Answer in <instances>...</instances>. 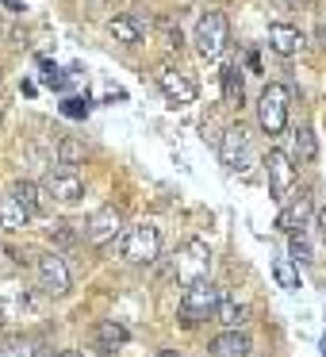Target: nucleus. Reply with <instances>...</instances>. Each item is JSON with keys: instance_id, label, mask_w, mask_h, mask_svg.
I'll return each instance as SVG.
<instances>
[{"instance_id": "nucleus-1", "label": "nucleus", "mask_w": 326, "mask_h": 357, "mask_svg": "<svg viewBox=\"0 0 326 357\" xmlns=\"http://www.w3.org/2000/svg\"><path fill=\"white\" fill-rule=\"evenodd\" d=\"M119 254H123L127 265H154L157 254H162V234H157L154 223H134L123 231L119 238Z\"/></svg>"}, {"instance_id": "nucleus-2", "label": "nucleus", "mask_w": 326, "mask_h": 357, "mask_svg": "<svg viewBox=\"0 0 326 357\" xmlns=\"http://www.w3.org/2000/svg\"><path fill=\"white\" fill-rule=\"evenodd\" d=\"M219 300H223V292H219V288L211 284L208 277L196 280V284H188L185 296H180V323H185V326H196L200 319L215 315Z\"/></svg>"}, {"instance_id": "nucleus-3", "label": "nucleus", "mask_w": 326, "mask_h": 357, "mask_svg": "<svg viewBox=\"0 0 326 357\" xmlns=\"http://www.w3.org/2000/svg\"><path fill=\"white\" fill-rule=\"evenodd\" d=\"M211 269V250L208 242L200 238H188L185 246L177 250V257H173V277H177V284H196V280H203Z\"/></svg>"}, {"instance_id": "nucleus-4", "label": "nucleus", "mask_w": 326, "mask_h": 357, "mask_svg": "<svg viewBox=\"0 0 326 357\" xmlns=\"http://www.w3.org/2000/svg\"><path fill=\"white\" fill-rule=\"evenodd\" d=\"M288 93L284 85H265V93L257 96V123H261L265 135H280L288 127Z\"/></svg>"}, {"instance_id": "nucleus-5", "label": "nucleus", "mask_w": 326, "mask_h": 357, "mask_svg": "<svg viewBox=\"0 0 326 357\" xmlns=\"http://www.w3.org/2000/svg\"><path fill=\"white\" fill-rule=\"evenodd\" d=\"M226 43H231L226 16H223V12H203L200 24H196V50H200V58L215 62V58L226 50Z\"/></svg>"}, {"instance_id": "nucleus-6", "label": "nucleus", "mask_w": 326, "mask_h": 357, "mask_svg": "<svg viewBox=\"0 0 326 357\" xmlns=\"http://www.w3.org/2000/svg\"><path fill=\"white\" fill-rule=\"evenodd\" d=\"M219 158H223V165L234 173H246L249 165H254V142H249V131L242 123H234L223 131V139H219Z\"/></svg>"}, {"instance_id": "nucleus-7", "label": "nucleus", "mask_w": 326, "mask_h": 357, "mask_svg": "<svg viewBox=\"0 0 326 357\" xmlns=\"http://www.w3.org/2000/svg\"><path fill=\"white\" fill-rule=\"evenodd\" d=\"M265 177H269V196L277 204H288L292 196V185H295V165L284 150H269L265 154Z\"/></svg>"}, {"instance_id": "nucleus-8", "label": "nucleus", "mask_w": 326, "mask_h": 357, "mask_svg": "<svg viewBox=\"0 0 326 357\" xmlns=\"http://www.w3.org/2000/svg\"><path fill=\"white\" fill-rule=\"evenodd\" d=\"M42 192L62 200V204H77L81 196H85V181L77 177V169L62 165V169H50L47 177H42Z\"/></svg>"}, {"instance_id": "nucleus-9", "label": "nucleus", "mask_w": 326, "mask_h": 357, "mask_svg": "<svg viewBox=\"0 0 326 357\" xmlns=\"http://www.w3.org/2000/svg\"><path fill=\"white\" fill-rule=\"evenodd\" d=\"M123 231V215H119V208H111V204H104L100 211H93L85 223V238L93 242V246H108V242H116V234Z\"/></svg>"}, {"instance_id": "nucleus-10", "label": "nucleus", "mask_w": 326, "mask_h": 357, "mask_svg": "<svg viewBox=\"0 0 326 357\" xmlns=\"http://www.w3.org/2000/svg\"><path fill=\"white\" fill-rule=\"evenodd\" d=\"M35 273H39V288L47 296H65L70 292V269H65V261L58 254H42L39 261H35Z\"/></svg>"}, {"instance_id": "nucleus-11", "label": "nucleus", "mask_w": 326, "mask_h": 357, "mask_svg": "<svg viewBox=\"0 0 326 357\" xmlns=\"http://www.w3.org/2000/svg\"><path fill=\"white\" fill-rule=\"evenodd\" d=\"M157 89H162L173 104H192L196 100V81L188 77V73H180L177 66H162V70H157Z\"/></svg>"}, {"instance_id": "nucleus-12", "label": "nucleus", "mask_w": 326, "mask_h": 357, "mask_svg": "<svg viewBox=\"0 0 326 357\" xmlns=\"http://www.w3.org/2000/svg\"><path fill=\"white\" fill-rule=\"evenodd\" d=\"M269 47L277 50V54L292 58L307 47V39H303V31L295 24H269Z\"/></svg>"}, {"instance_id": "nucleus-13", "label": "nucleus", "mask_w": 326, "mask_h": 357, "mask_svg": "<svg viewBox=\"0 0 326 357\" xmlns=\"http://www.w3.org/2000/svg\"><path fill=\"white\" fill-rule=\"evenodd\" d=\"M249 354V338L242 331H226L211 342V357H246Z\"/></svg>"}, {"instance_id": "nucleus-14", "label": "nucleus", "mask_w": 326, "mask_h": 357, "mask_svg": "<svg viewBox=\"0 0 326 357\" xmlns=\"http://www.w3.org/2000/svg\"><path fill=\"white\" fill-rule=\"evenodd\" d=\"M223 96L231 108H242V96H246V81H242V66L226 62L223 66Z\"/></svg>"}, {"instance_id": "nucleus-15", "label": "nucleus", "mask_w": 326, "mask_h": 357, "mask_svg": "<svg viewBox=\"0 0 326 357\" xmlns=\"http://www.w3.org/2000/svg\"><path fill=\"white\" fill-rule=\"evenodd\" d=\"M27 219H31V211H27L12 192L0 200V227H4V231H20V227H27Z\"/></svg>"}, {"instance_id": "nucleus-16", "label": "nucleus", "mask_w": 326, "mask_h": 357, "mask_svg": "<svg viewBox=\"0 0 326 357\" xmlns=\"http://www.w3.org/2000/svg\"><path fill=\"white\" fill-rule=\"evenodd\" d=\"M307 211H311V200H307V196H300V200H295L292 208H284V211H280L277 227H280L284 234H295V231H303V227H307Z\"/></svg>"}, {"instance_id": "nucleus-17", "label": "nucleus", "mask_w": 326, "mask_h": 357, "mask_svg": "<svg viewBox=\"0 0 326 357\" xmlns=\"http://www.w3.org/2000/svg\"><path fill=\"white\" fill-rule=\"evenodd\" d=\"M108 35L116 43H123V47H139L142 43V27L134 24L131 16H116V20H108Z\"/></svg>"}, {"instance_id": "nucleus-18", "label": "nucleus", "mask_w": 326, "mask_h": 357, "mask_svg": "<svg viewBox=\"0 0 326 357\" xmlns=\"http://www.w3.org/2000/svg\"><path fill=\"white\" fill-rule=\"evenodd\" d=\"M8 192L16 196V200L24 204L31 215H39V211H42V196H47V192H42V185H35V181H16Z\"/></svg>"}, {"instance_id": "nucleus-19", "label": "nucleus", "mask_w": 326, "mask_h": 357, "mask_svg": "<svg viewBox=\"0 0 326 357\" xmlns=\"http://www.w3.org/2000/svg\"><path fill=\"white\" fill-rule=\"evenodd\" d=\"M215 319L226 326V331H238V326L246 323V307H242V303L234 300V296H226V292H223V300H219V307H215Z\"/></svg>"}, {"instance_id": "nucleus-20", "label": "nucleus", "mask_w": 326, "mask_h": 357, "mask_svg": "<svg viewBox=\"0 0 326 357\" xmlns=\"http://www.w3.org/2000/svg\"><path fill=\"white\" fill-rule=\"evenodd\" d=\"M292 150H295V158H300V162H315V158H318L315 131H311L307 123H300V127L292 131Z\"/></svg>"}, {"instance_id": "nucleus-21", "label": "nucleus", "mask_w": 326, "mask_h": 357, "mask_svg": "<svg viewBox=\"0 0 326 357\" xmlns=\"http://www.w3.org/2000/svg\"><path fill=\"white\" fill-rule=\"evenodd\" d=\"M272 277H277V284L284 288V292H295V288H300V269H295V257H277V261H272Z\"/></svg>"}, {"instance_id": "nucleus-22", "label": "nucleus", "mask_w": 326, "mask_h": 357, "mask_svg": "<svg viewBox=\"0 0 326 357\" xmlns=\"http://www.w3.org/2000/svg\"><path fill=\"white\" fill-rule=\"evenodd\" d=\"M96 338H100V346L104 349H116V346H123L131 334H127V326L123 323H116V319H104L100 326H96Z\"/></svg>"}, {"instance_id": "nucleus-23", "label": "nucleus", "mask_w": 326, "mask_h": 357, "mask_svg": "<svg viewBox=\"0 0 326 357\" xmlns=\"http://www.w3.org/2000/svg\"><path fill=\"white\" fill-rule=\"evenodd\" d=\"M0 357H39V342H31V338H12V342H4Z\"/></svg>"}, {"instance_id": "nucleus-24", "label": "nucleus", "mask_w": 326, "mask_h": 357, "mask_svg": "<svg viewBox=\"0 0 326 357\" xmlns=\"http://www.w3.org/2000/svg\"><path fill=\"white\" fill-rule=\"evenodd\" d=\"M81 158H85V146H81L77 139H62V142H58V165H70V169H73Z\"/></svg>"}, {"instance_id": "nucleus-25", "label": "nucleus", "mask_w": 326, "mask_h": 357, "mask_svg": "<svg viewBox=\"0 0 326 357\" xmlns=\"http://www.w3.org/2000/svg\"><path fill=\"white\" fill-rule=\"evenodd\" d=\"M288 238H292V257H295V261H311V242H307V234L295 231V234H288Z\"/></svg>"}, {"instance_id": "nucleus-26", "label": "nucleus", "mask_w": 326, "mask_h": 357, "mask_svg": "<svg viewBox=\"0 0 326 357\" xmlns=\"http://www.w3.org/2000/svg\"><path fill=\"white\" fill-rule=\"evenodd\" d=\"M62 112L70 119H85L88 116V96H70V100L62 104Z\"/></svg>"}, {"instance_id": "nucleus-27", "label": "nucleus", "mask_w": 326, "mask_h": 357, "mask_svg": "<svg viewBox=\"0 0 326 357\" xmlns=\"http://www.w3.org/2000/svg\"><path fill=\"white\" fill-rule=\"evenodd\" d=\"M157 31H162V39H165V47H169V50L180 47V27H173L169 20H157Z\"/></svg>"}, {"instance_id": "nucleus-28", "label": "nucleus", "mask_w": 326, "mask_h": 357, "mask_svg": "<svg viewBox=\"0 0 326 357\" xmlns=\"http://www.w3.org/2000/svg\"><path fill=\"white\" fill-rule=\"evenodd\" d=\"M42 85H47V89H65V77L50 62H42Z\"/></svg>"}, {"instance_id": "nucleus-29", "label": "nucleus", "mask_w": 326, "mask_h": 357, "mask_svg": "<svg viewBox=\"0 0 326 357\" xmlns=\"http://www.w3.org/2000/svg\"><path fill=\"white\" fill-rule=\"evenodd\" d=\"M47 231H50V238H54V242H73V231H70V223H62V219H54V223H50Z\"/></svg>"}, {"instance_id": "nucleus-30", "label": "nucleus", "mask_w": 326, "mask_h": 357, "mask_svg": "<svg viewBox=\"0 0 326 357\" xmlns=\"http://www.w3.org/2000/svg\"><path fill=\"white\" fill-rule=\"evenodd\" d=\"M315 39L326 47V0H323V4L315 8Z\"/></svg>"}, {"instance_id": "nucleus-31", "label": "nucleus", "mask_w": 326, "mask_h": 357, "mask_svg": "<svg viewBox=\"0 0 326 357\" xmlns=\"http://www.w3.org/2000/svg\"><path fill=\"white\" fill-rule=\"evenodd\" d=\"M315 227H318V234H323V242H326V204L318 208V215H315Z\"/></svg>"}, {"instance_id": "nucleus-32", "label": "nucleus", "mask_w": 326, "mask_h": 357, "mask_svg": "<svg viewBox=\"0 0 326 357\" xmlns=\"http://www.w3.org/2000/svg\"><path fill=\"white\" fill-rule=\"evenodd\" d=\"M277 4H284V8H303L307 0H277Z\"/></svg>"}, {"instance_id": "nucleus-33", "label": "nucleus", "mask_w": 326, "mask_h": 357, "mask_svg": "<svg viewBox=\"0 0 326 357\" xmlns=\"http://www.w3.org/2000/svg\"><path fill=\"white\" fill-rule=\"evenodd\" d=\"M58 357H85V354H77V349H62Z\"/></svg>"}, {"instance_id": "nucleus-34", "label": "nucleus", "mask_w": 326, "mask_h": 357, "mask_svg": "<svg viewBox=\"0 0 326 357\" xmlns=\"http://www.w3.org/2000/svg\"><path fill=\"white\" fill-rule=\"evenodd\" d=\"M88 4H93V8H96V12H100V8H104V4H108V0H88Z\"/></svg>"}, {"instance_id": "nucleus-35", "label": "nucleus", "mask_w": 326, "mask_h": 357, "mask_svg": "<svg viewBox=\"0 0 326 357\" xmlns=\"http://www.w3.org/2000/svg\"><path fill=\"white\" fill-rule=\"evenodd\" d=\"M318 349H323V357H326V338H323V342H318Z\"/></svg>"}, {"instance_id": "nucleus-36", "label": "nucleus", "mask_w": 326, "mask_h": 357, "mask_svg": "<svg viewBox=\"0 0 326 357\" xmlns=\"http://www.w3.org/2000/svg\"><path fill=\"white\" fill-rule=\"evenodd\" d=\"M8 4H12V8H20V0H8Z\"/></svg>"}, {"instance_id": "nucleus-37", "label": "nucleus", "mask_w": 326, "mask_h": 357, "mask_svg": "<svg viewBox=\"0 0 326 357\" xmlns=\"http://www.w3.org/2000/svg\"><path fill=\"white\" fill-rule=\"evenodd\" d=\"M0 254H4V250H0Z\"/></svg>"}]
</instances>
